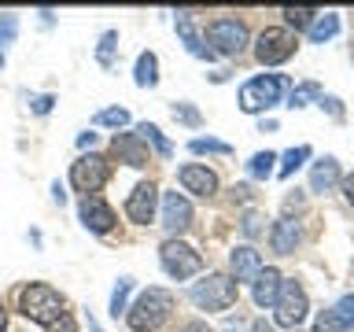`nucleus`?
<instances>
[{
  "instance_id": "obj_3",
  "label": "nucleus",
  "mask_w": 354,
  "mask_h": 332,
  "mask_svg": "<svg viewBox=\"0 0 354 332\" xmlns=\"http://www.w3.org/2000/svg\"><path fill=\"white\" fill-rule=\"evenodd\" d=\"M240 295V284L232 281L229 273H207L203 281H196L188 288V299H192L196 310H207V314H218V310H229Z\"/></svg>"
},
{
  "instance_id": "obj_9",
  "label": "nucleus",
  "mask_w": 354,
  "mask_h": 332,
  "mask_svg": "<svg viewBox=\"0 0 354 332\" xmlns=\"http://www.w3.org/2000/svg\"><path fill=\"white\" fill-rule=\"evenodd\" d=\"M310 314V299H306V288L299 284V281H284L281 284V295H277V303H273V317H277V325H284V329H299L306 321Z\"/></svg>"
},
{
  "instance_id": "obj_5",
  "label": "nucleus",
  "mask_w": 354,
  "mask_h": 332,
  "mask_svg": "<svg viewBox=\"0 0 354 332\" xmlns=\"http://www.w3.org/2000/svg\"><path fill=\"white\" fill-rule=\"evenodd\" d=\"M107 181H111V163H107V155L82 151V155L71 163V185H74V192H82V199H85V196H96Z\"/></svg>"
},
{
  "instance_id": "obj_26",
  "label": "nucleus",
  "mask_w": 354,
  "mask_h": 332,
  "mask_svg": "<svg viewBox=\"0 0 354 332\" xmlns=\"http://www.w3.org/2000/svg\"><path fill=\"white\" fill-rule=\"evenodd\" d=\"M129 292H133V277H118V284H115V292H111V317H126V306H129Z\"/></svg>"
},
{
  "instance_id": "obj_33",
  "label": "nucleus",
  "mask_w": 354,
  "mask_h": 332,
  "mask_svg": "<svg viewBox=\"0 0 354 332\" xmlns=\"http://www.w3.org/2000/svg\"><path fill=\"white\" fill-rule=\"evenodd\" d=\"M170 111H174V118H177V122H185V126H199V122H203V118H199V111H196L192 104H188V100L174 104Z\"/></svg>"
},
{
  "instance_id": "obj_38",
  "label": "nucleus",
  "mask_w": 354,
  "mask_h": 332,
  "mask_svg": "<svg viewBox=\"0 0 354 332\" xmlns=\"http://www.w3.org/2000/svg\"><path fill=\"white\" fill-rule=\"evenodd\" d=\"M181 332H218V329L207 325L203 317H192V321H185V325H181Z\"/></svg>"
},
{
  "instance_id": "obj_12",
  "label": "nucleus",
  "mask_w": 354,
  "mask_h": 332,
  "mask_svg": "<svg viewBox=\"0 0 354 332\" xmlns=\"http://www.w3.org/2000/svg\"><path fill=\"white\" fill-rule=\"evenodd\" d=\"M77 221L88 229V232H96V237H107L111 229H115V210H111L107 199H100V196H85L82 203H77Z\"/></svg>"
},
{
  "instance_id": "obj_41",
  "label": "nucleus",
  "mask_w": 354,
  "mask_h": 332,
  "mask_svg": "<svg viewBox=\"0 0 354 332\" xmlns=\"http://www.w3.org/2000/svg\"><path fill=\"white\" fill-rule=\"evenodd\" d=\"M339 185H343V196H347V203L354 207V174H347V177H343V181H339Z\"/></svg>"
},
{
  "instance_id": "obj_22",
  "label": "nucleus",
  "mask_w": 354,
  "mask_h": 332,
  "mask_svg": "<svg viewBox=\"0 0 354 332\" xmlns=\"http://www.w3.org/2000/svg\"><path fill=\"white\" fill-rule=\"evenodd\" d=\"M306 33H310V41H314V44L332 41V37L339 33V15H336V11H325V15H321V11H317V19L310 22Z\"/></svg>"
},
{
  "instance_id": "obj_20",
  "label": "nucleus",
  "mask_w": 354,
  "mask_h": 332,
  "mask_svg": "<svg viewBox=\"0 0 354 332\" xmlns=\"http://www.w3.org/2000/svg\"><path fill=\"white\" fill-rule=\"evenodd\" d=\"M133 133H137V137L144 140V148H151L155 155H159V159H170V155H174V144L162 137V129L155 126V122H140V126L133 129Z\"/></svg>"
},
{
  "instance_id": "obj_14",
  "label": "nucleus",
  "mask_w": 354,
  "mask_h": 332,
  "mask_svg": "<svg viewBox=\"0 0 354 332\" xmlns=\"http://www.w3.org/2000/svg\"><path fill=\"white\" fill-rule=\"evenodd\" d=\"M262 255L259 251H254L251 248V243H240V248H232L229 251V277H232V281H236V284H251L254 281V277H259L262 273Z\"/></svg>"
},
{
  "instance_id": "obj_21",
  "label": "nucleus",
  "mask_w": 354,
  "mask_h": 332,
  "mask_svg": "<svg viewBox=\"0 0 354 332\" xmlns=\"http://www.w3.org/2000/svg\"><path fill=\"white\" fill-rule=\"evenodd\" d=\"M133 82H137V89H155V85H159V55H155V52H140L137 66H133Z\"/></svg>"
},
{
  "instance_id": "obj_13",
  "label": "nucleus",
  "mask_w": 354,
  "mask_h": 332,
  "mask_svg": "<svg viewBox=\"0 0 354 332\" xmlns=\"http://www.w3.org/2000/svg\"><path fill=\"white\" fill-rule=\"evenodd\" d=\"M177 181H181L185 192H192L199 199H210L218 192V174L203 163H185L181 170H177Z\"/></svg>"
},
{
  "instance_id": "obj_31",
  "label": "nucleus",
  "mask_w": 354,
  "mask_h": 332,
  "mask_svg": "<svg viewBox=\"0 0 354 332\" xmlns=\"http://www.w3.org/2000/svg\"><path fill=\"white\" fill-rule=\"evenodd\" d=\"M15 33H19V19L11 15V11H8V15H0V66H4V48L15 41Z\"/></svg>"
},
{
  "instance_id": "obj_37",
  "label": "nucleus",
  "mask_w": 354,
  "mask_h": 332,
  "mask_svg": "<svg viewBox=\"0 0 354 332\" xmlns=\"http://www.w3.org/2000/svg\"><path fill=\"white\" fill-rule=\"evenodd\" d=\"M44 332H77V325H74V317H71V314H63L59 321H52V325L44 329Z\"/></svg>"
},
{
  "instance_id": "obj_7",
  "label": "nucleus",
  "mask_w": 354,
  "mask_h": 332,
  "mask_svg": "<svg viewBox=\"0 0 354 332\" xmlns=\"http://www.w3.org/2000/svg\"><path fill=\"white\" fill-rule=\"evenodd\" d=\"M159 266H162L166 277H174V281H188V277H196L199 270H203V259H199V251L192 248V243L166 237L159 243Z\"/></svg>"
},
{
  "instance_id": "obj_30",
  "label": "nucleus",
  "mask_w": 354,
  "mask_h": 332,
  "mask_svg": "<svg viewBox=\"0 0 354 332\" xmlns=\"http://www.w3.org/2000/svg\"><path fill=\"white\" fill-rule=\"evenodd\" d=\"M306 100H321V85H317V82H303L299 89H292L288 107H306Z\"/></svg>"
},
{
  "instance_id": "obj_8",
  "label": "nucleus",
  "mask_w": 354,
  "mask_h": 332,
  "mask_svg": "<svg viewBox=\"0 0 354 332\" xmlns=\"http://www.w3.org/2000/svg\"><path fill=\"white\" fill-rule=\"evenodd\" d=\"M299 48V37L288 26H266L259 37H254V59L262 66H277L284 59H292Z\"/></svg>"
},
{
  "instance_id": "obj_10",
  "label": "nucleus",
  "mask_w": 354,
  "mask_h": 332,
  "mask_svg": "<svg viewBox=\"0 0 354 332\" xmlns=\"http://www.w3.org/2000/svg\"><path fill=\"white\" fill-rule=\"evenodd\" d=\"M159 221H162L166 237L181 240V232L192 225V199L185 192H162L159 196Z\"/></svg>"
},
{
  "instance_id": "obj_35",
  "label": "nucleus",
  "mask_w": 354,
  "mask_h": 332,
  "mask_svg": "<svg viewBox=\"0 0 354 332\" xmlns=\"http://www.w3.org/2000/svg\"><path fill=\"white\" fill-rule=\"evenodd\" d=\"M52 104H55V96H52V93H44V96H33L30 111H33V115H48V111H52Z\"/></svg>"
},
{
  "instance_id": "obj_32",
  "label": "nucleus",
  "mask_w": 354,
  "mask_h": 332,
  "mask_svg": "<svg viewBox=\"0 0 354 332\" xmlns=\"http://www.w3.org/2000/svg\"><path fill=\"white\" fill-rule=\"evenodd\" d=\"M310 332H351V329L336 317V310H321V314L314 317V329Z\"/></svg>"
},
{
  "instance_id": "obj_42",
  "label": "nucleus",
  "mask_w": 354,
  "mask_h": 332,
  "mask_svg": "<svg viewBox=\"0 0 354 332\" xmlns=\"http://www.w3.org/2000/svg\"><path fill=\"white\" fill-rule=\"evenodd\" d=\"M248 332H277V329H273V325H270V321H266V317H254L251 325H248Z\"/></svg>"
},
{
  "instance_id": "obj_16",
  "label": "nucleus",
  "mask_w": 354,
  "mask_h": 332,
  "mask_svg": "<svg viewBox=\"0 0 354 332\" xmlns=\"http://www.w3.org/2000/svg\"><path fill=\"white\" fill-rule=\"evenodd\" d=\"M111 148H115V155H118L126 166H148V163H151V151L144 148V140L137 137V133H115Z\"/></svg>"
},
{
  "instance_id": "obj_28",
  "label": "nucleus",
  "mask_w": 354,
  "mask_h": 332,
  "mask_svg": "<svg viewBox=\"0 0 354 332\" xmlns=\"http://www.w3.org/2000/svg\"><path fill=\"white\" fill-rule=\"evenodd\" d=\"M188 151H192V155H229L232 144L218 140V137H192V140H188Z\"/></svg>"
},
{
  "instance_id": "obj_6",
  "label": "nucleus",
  "mask_w": 354,
  "mask_h": 332,
  "mask_svg": "<svg viewBox=\"0 0 354 332\" xmlns=\"http://www.w3.org/2000/svg\"><path fill=\"white\" fill-rule=\"evenodd\" d=\"M203 41L210 44V52L214 55H225V59H236V55L248 48V26H243V19H232V15H221L207 26Z\"/></svg>"
},
{
  "instance_id": "obj_4",
  "label": "nucleus",
  "mask_w": 354,
  "mask_h": 332,
  "mask_svg": "<svg viewBox=\"0 0 354 332\" xmlns=\"http://www.w3.org/2000/svg\"><path fill=\"white\" fill-rule=\"evenodd\" d=\"M281 93H284V77L281 74H259L251 82L240 85V111L243 115H262V111H273L281 104Z\"/></svg>"
},
{
  "instance_id": "obj_27",
  "label": "nucleus",
  "mask_w": 354,
  "mask_h": 332,
  "mask_svg": "<svg viewBox=\"0 0 354 332\" xmlns=\"http://www.w3.org/2000/svg\"><path fill=\"white\" fill-rule=\"evenodd\" d=\"M277 155L273 151H254L251 155V163H248V174L254 177V181H266V177H273L277 174Z\"/></svg>"
},
{
  "instance_id": "obj_15",
  "label": "nucleus",
  "mask_w": 354,
  "mask_h": 332,
  "mask_svg": "<svg viewBox=\"0 0 354 332\" xmlns=\"http://www.w3.org/2000/svg\"><path fill=\"white\" fill-rule=\"evenodd\" d=\"M281 284H284V273L273 270V266H262V273L251 281V299L259 310H270L277 303V295H281Z\"/></svg>"
},
{
  "instance_id": "obj_2",
  "label": "nucleus",
  "mask_w": 354,
  "mask_h": 332,
  "mask_svg": "<svg viewBox=\"0 0 354 332\" xmlns=\"http://www.w3.org/2000/svg\"><path fill=\"white\" fill-rule=\"evenodd\" d=\"M19 314L26 321H33V325L48 329L52 321H59L66 314V299H63V292H55L52 284L30 281V284L19 288Z\"/></svg>"
},
{
  "instance_id": "obj_39",
  "label": "nucleus",
  "mask_w": 354,
  "mask_h": 332,
  "mask_svg": "<svg viewBox=\"0 0 354 332\" xmlns=\"http://www.w3.org/2000/svg\"><path fill=\"white\" fill-rule=\"evenodd\" d=\"M243 232H248V237H254V232H259V214H254V210H248V214H243Z\"/></svg>"
},
{
  "instance_id": "obj_1",
  "label": "nucleus",
  "mask_w": 354,
  "mask_h": 332,
  "mask_svg": "<svg viewBox=\"0 0 354 332\" xmlns=\"http://www.w3.org/2000/svg\"><path fill=\"white\" fill-rule=\"evenodd\" d=\"M174 310H177V295L170 288L151 284L148 292H140L126 306V325H129V332H159L174 317Z\"/></svg>"
},
{
  "instance_id": "obj_17",
  "label": "nucleus",
  "mask_w": 354,
  "mask_h": 332,
  "mask_svg": "<svg viewBox=\"0 0 354 332\" xmlns=\"http://www.w3.org/2000/svg\"><path fill=\"white\" fill-rule=\"evenodd\" d=\"M174 30H177V37H181V44H185V52L188 55H196V59H218L214 52L210 48H203V37H199V33L192 30V15H188V11H177L174 15Z\"/></svg>"
},
{
  "instance_id": "obj_11",
  "label": "nucleus",
  "mask_w": 354,
  "mask_h": 332,
  "mask_svg": "<svg viewBox=\"0 0 354 332\" xmlns=\"http://www.w3.org/2000/svg\"><path fill=\"white\" fill-rule=\"evenodd\" d=\"M155 214H159V185L140 181L126 199V218L133 221V225H151Z\"/></svg>"
},
{
  "instance_id": "obj_25",
  "label": "nucleus",
  "mask_w": 354,
  "mask_h": 332,
  "mask_svg": "<svg viewBox=\"0 0 354 332\" xmlns=\"http://www.w3.org/2000/svg\"><path fill=\"white\" fill-rule=\"evenodd\" d=\"M115 52H118V30H104L100 33V44H96V63L111 71L115 66Z\"/></svg>"
},
{
  "instance_id": "obj_24",
  "label": "nucleus",
  "mask_w": 354,
  "mask_h": 332,
  "mask_svg": "<svg viewBox=\"0 0 354 332\" xmlns=\"http://www.w3.org/2000/svg\"><path fill=\"white\" fill-rule=\"evenodd\" d=\"M310 159V144H299V148H288L284 155H277V163H281V166H277V174H281V177H292L295 170H299V166H303Z\"/></svg>"
},
{
  "instance_id": "obj_45",
  "label": "nucleus",
  "mask_w": 354,
  "mask_h": 332,
  "mask_svg": "<svg viewBox=\"0 0 354 332\" xmlns=\"http://www.w3.org/2000/svg\"><path fill=\"white\" fill-rule=\"evenodd\" d=\"M292 332H299V329H292Z\"/></svg>"
},
{
  "instance_id": "obj_40",
  "label": "nucleus",
  "mask_w": 354,
  "mask_h": 332,
  "mask_svg": "<svg viewBox=\"0 0 354 332\" xmlns=\"http://www.w3.org/2000/svg\"><path fill=\"white\" fill-rule=\"evenodd\" d=\"M93 144H96V133H93V129L77 133V148H82V151H88V148H93Z\"/></svg>"
},
{
  "instance_id": "obj_23",
  "label": "nucleus",
  "mask_w": 354,
  "mask_h": 332,
  "mask_svg": "<svg viewBox=\"0 0 354 332\" xmlns=\"http://www.w3.org/2000/svg\"><path fill=\"white\" fill-rule=\"evenodd\" d=\"M93 126L122 133V129L129 126V111L126 107H104V111H96V115H93Z\"/></svg>"
},
{
  "instance_id": "obj_43",
  "label": "nucleus",
  "mask_w": 354,
  "mask_h": 332,
  "mask_svg": "<svg viewBox=\"0 0 354 332\" xmlns=\"http://www.w3.org/2000/svg\"><path fill=\"white\" fill-rule=\"evenodd\" d=\"M52 199H55V203H59V207L66 203V188H63L59 181H52Z\"/></svg>"
},
{
  "instance_id": "obj_44",
  "label": "nucleus",
  "mask_w": 354,
  "mask_h": 332,
  "mask_svg": "<svg viewBox=\"0 0 354 332\" xmlns=\"http://www.w3.org/2000/svg\"><path fill=\"white\" fill-rule=\"evenodd\" d=\"M0 332H8V310H4V303H0Z\"/></svg>"
},
{
  "instance_id": "obj_19",
  "label": "nucleus",
  "mask_w": 354,
  "mask_h": 332,
  "mask_svg": "<svg viewBox=\"0 0 354 332\" xmlns=\"http://www.w3.org/2000/svg\"><path fill=\"white\" fill-rule=\"evenodd\" d=\"M339 181H343V170H339V159H336V155L317 159L314 170H310V192H332Z\"/></svg>"
},
{
  "instance_id": "obj_29",
  "label": "nucleus",
  "mask_w": 354,
  "mask_h": 332,
  "mask_svg": "<svg viewBox=\"0 0 354 332\" xmlns=\"http://www.w3.org/2000/svg\"><path fill=\"white\" fill-rule=\"evenodd\" d=\"M281 15H284L288 26H292V30L299 33V30H310V22L317 19V11H314V8H284Z\"/></svg>"
},
{
  "instance_id": "obj_34",
  "label": "nucleus",
  "mask_w": 354,
  "mask_h": 332,
  "mask_svg": "<svg viewBox=\"0 0 354 332\" xmlns=\"http://www.w3.org/2000/svg\"><path fill=\"white\" fill-rule=\"evenodd\" d=\"M332 310H336V317L343 321V325L354 329V292H351V295H343V299H339V303L332 306Z\"/></svg>"
},
{
  "instance_id": "obj_36",
  "label": "nucleus",
  "mask_w": 354,
  "mask_h": 332,
  "mask_svg": "<svg viewBox=\"0 0 354 332\" xmlns=\"http://www.w3.org/2000/svg\"><path fill=\"white\" fill-rule=\"evenodd\" d=\"M317 104H321V111H328L332 118H343V107H339V100H336V96H325V93H321Z\"/></svg>"
},
{
  "instance_id": "obj_18",
  "label": "nucleus",
  "mask_w": 354,
  "mask_h": 332,
  "mask_svg": "<svg viewBox=\"0 0 354 332\" xmlns=\"http://www.w3.org/2000/svg\"><path fill=\"white\" fill-rule=\"evenodd\" d=\"M299 240H303V229H299V221L295 218H277L273 221V229H270V243H273V251L277 255H292L299 248Z\"/></svg>"
}]
</instances>
